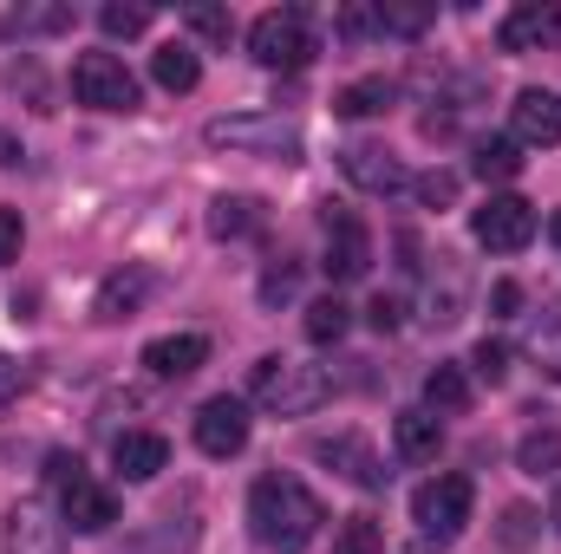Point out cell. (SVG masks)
Returning <instances> with one entry per match:
<instances>
[{
  "label": "cell",
  "mask_w": 561,
  "mask_h": 554,
  "mask_svg": "<svg viewBox=\"0 0 561 554\" xmlns=\"http://www.w3.org/2000/svg\"><path fill=\"white\" fill-rule=\"evenodd\" d=\"M249 522H255V535L268 542L275 554H300L313 535H320V522H327V509H320V496L300 483V476H262L255 489H249Z\"/></svg>",
  "instance_id": "1"
},
{
  "label": "cell",
  "mask_w": 561,
  "mask_h": 554,
  "mask_svg": "<svg viewBox=\"0 0 561 554\" xmlns=\"http://www.w3.org/2000/svg\"><path fill=\"white\" fill-rule=\"evenodd\" d=\"M249 392H255V405L275 417H307L320 412L327 399H333V379H327V366H300V359H262L255 372H249Z\"/></svg>",
  "instance_id": "2"
},
{
  "label": "cell",
  "mask_w": 561,
  "mask_h": 554,
  "mask_svg": "<svg viewBox=\"0 0 561 554\" xmlns=\"http://www.w3.org/2000/svg\"><path fill=\"white\" fill-rule=\"evenodd\" d=\"M209 150H236V157H280V163H300V131L275 118V112H229V118H209L203 125Z\"/></svg>",
  "instance_id": "3"
},
{
  "label": "cell",
  "mask_w": 561,
  "mask_h": 554,
  "mask_svg": "<svg viewBox=\"0 0 561 554\" xmlns=\"http://www.w3.org/2000/svg\"><path fill=\"white\" fill-rule=\"evenodd\" d=\"M470 476H431L419 496H412V522H419L424 549H450L457 535H463V522H470Z\"/></svg>",
  "instance_id": "4"
},
{
  "label": "cell",
  "mask_w": 561,
  "mask_h": 554,
  "mask_svg": "<svg viewBox=\"0 0 561 554\" xmlns=\"http://www.w3.org/2000/svg\"><path fill=\"white\" fill-rule=\"evenodd\" d=\"M53 483H59V516H66L79 535H105V529L118 522V496H112L105 483H92L79 457H53Z\"/></svg>",
  "instance_id": "5"
},
{
  "label": "cell",
  "mask_w": 561,
  "mask_h": 554,
  "mask_svg": "<svg viewBox=\"0 0 561 554\" xmlns=\"http://www.w3.org/2000/svg\"><path fill=\"white\" fill-rule=\"evenodd\" d=\"M72 99L92 112H138V79L118 53H79L72 59Z\"/></svg>",
  "instance_id": "6"
},
{
  "label": "cell",
  "mask_w": 561,
  "mask_h": 554,
  "mask_svg": "<svg viewBox=\"0 0 561 554\" xmlns=\"http://www.w3.org/2000/svg\"><path fill=\"white\" fill-rule=\"evenodd\" d=\"M249 53H255L268 72H300L320 46H313V33H307V13L275 7V13H262V20L249 26Z\"/></svg>",
  "instance_id": "7"
},
{
  "label": "cell",
  "mask_w": 561,
  "mask_h": 554,
  "mask_svg": "<svg viewBox=\"0 0 561 554\" xmlns=\"http://www.w3.org/2000/svg\"><path fill=\"white\" fill-rule=\"evenodd\" d=\"M470 235L490 249V255H523L536 242V203L523 196H490L477 216H470Z\"/></svg>",
  "instance_id": "8"
},
{
  "label": "cell",
  "mask_w": 561,
  "mask_h": 554,
  "mask_svg": "<svg viewBox=\"0 0 561 554\" xmlns=\"http://www.w3.org/2000/svg\"><path fill=\"white\" fill-rule=\"evenodd\" d=\"M313 457H320L333 476H346L353 489H386V483H392V470L379 463V450H373L359 430H333V437H320Z\"/></svg>",
  "instance_id": "9"
},
{
  "label": "cell",
  "mask_w": 561,
  "mask_h": 554,
  "mask_svg": "<svg viewBox=\"0 0 561 554\" xmlns=\"http://www.w3.org/2000/svg\"><path fill=\"white\" fill-rule=\"evenodd\" d=\"M373 268V229L353 209H327V280H359Z\"/></svg>",
  "instance_id": "10"
},
{
  "label": "cell",
  "mask_w": 561,
  "mask_h": 554,
  "mask_svg": "<svg viewBox=\"0 0 561 554\" xmlns=\"http://www.w3.org/2000/svg\"><path fill=\"white\" fill-rule=\"evenodd\" d=\"M510 138L523 150H556L561 143V99L549 85H523L510 105Z\"/></svg>",
  "instance_id": "11"
},
{
  "label": "cell",
  "mask_w": 561,
  "mask_h": 554,
  "mask_svg": "<svg viewBox=\"0 0 561 554\" xmlns=\"http://www.w3.org/2000/svg\"><path fill=\"white\" fill-rule=\"evenodd\" d=\"M496 46H503V53H556L561 46V7L556 0H529V7H516V13H503Z\"/></svg>",
  "instance_id": "12"
},
{
  "label": "cell",
  "mask_w": 561,
  "mask_h": 554,
  "mask_svg": "<svg viewBox=\"0 0 561 554\" xmlns=\"http://www.w3.org/2000/svg\"><path fill=\"white\" fill-rule=\"evenodd\" d=\"M340 170H346L366 196H399V189H412V170H405L386 143H346V150H340Z\"/></svg>",
  "instance_id": "13"
},
{
  "label": "cell",
  "mask_w": 561,
  "mask_h": 554,
  "mask_svg": "<svg viewBox=\"0 0 561 554\" xmlns=\"http://www.w3.org/2000/svg\"><path fill=\"white\" fill-rule=\"evenodd\" d=\"M242 443H249V405H242V399L222 392V399H209V405L196 412V450H203V457H236Z\"/></svg>",
  "instance_id": "14"
},
{
  "label": "cell",
  "mask_w": 561,
  "mask_h": 554,
  "mask_svg": "<svg viewBox=\"0 0 561 554\" xmlns=\"http://www.w3.org/2000/svg\"><path fill=\"white\" fill-rule=\"evenodd\" d=\"M66 522H53L46 503H13L7 509V554H66Z\"/></svg>",
  "instance_id": "15"
},
{
  "label": "cell",
  "mask_w": 561,
  "mask_h": 554,
  "mask_svg": "<svg viewBox=\"0 0 561 554\" xmlns=\"http://www.w3.org/2000/svg\"><path fill=\"white\" fill-rule=\"evenodd\" d=\"M112 463H118L125 483H150V476L170 470V443H163L157 430H125V437L112 443Z\"/></svg>",
  "instance_id": "16"
},
{
  "label": "cell",
  "mask_w": 561,
  "mask_h": 554,
  "mask_svg": "<svg viewBox=\"0 0 561 554\" xmlns=\"http://www.w3.org/2000/svg\"><path fill=\"white\" fill-rule=\"evenodd\" d=\"M203 359H209V339H203V333H163V339L144 346V366H150L157 379H190Z\"/></svg>",
  "instance_id": "17"
},
{
  "label": "cell",
  "mask_w": 561,
  "mask_h": 554,
  "mask_svg": "<svg viewBox=\"0 0 561 554\" xmlns=\"http://www.w3.org/2000/svg\"><path fill=\"white\" fill-rule=\"evenodd\" d=\"M144 293H150V275H144V268H118V275H105L92 313H99L105 326H118V320H131V313L144 307Z\"/></svg>",
  "instance_id": "18"
},
{
  "label": "cell",
  "mask_w": 561,
  "mask_h": 554,
  "mask_svg": "<svg viewBox=\"0 0 561 554\" xmlns=\"http://www.w3.org/2000/svg\"><path fill=\"white\" fill-rule=\"evenodd\" d=\"M392 443H399V457H405V463H431V457L444 450V417L399 412V417H392Z\"/></svg>",
  "instance_id": "19"
},
{
  "label": "cell",
  "mask_w": 561,
  "mask_h": 554,
  "mask_svg": "<svg viewBox=\"0 0 561 554\" xmlns=\"http://www.w3.org/2000/svg\"><path fill=\"white\" fill-rule=\"evenodd\" d=\"M150 79H157L163 92H196V85H203V59H196V46H183V39L157 46V53H150Z\"/></svg>",
  "instance_id": "20"
},
{
  "label": "cell",
  "mask_w": 561,
  "mask_h": 554,
  "mask_svg": "<svg viewBox=\"0 0 561 554\" xmlns=\"http://www.w3.org/2000/svg\"><path fill=\"white\" fill-rule=\"evenodd\" d=\"M424 412L431 417H463L470 412V372H463V366H431V379H424Z\"/></svg>",
  "instance_id": "21"
},
{
  "label": "cell",
  "mask_w": 561,
  "mask_h": 554,
  "mask_svg": "<svg viewBox=\"0 0 561 554\" xmlns=\"http://www.w3.org/2000/svg\"><path fill=\"white\" fill-rule=\"evenodd\" d=\"M392 99H399V85H392V79H353V85H340V92H333V112H340V118H379Z\"/></svg>",
  "instance_id": "22"
},
{
  "label": "cell",
  "mask_w": 561,
  "mask_h": 554,
  "mask_svg": "<svg viewBox=\"0 0 561 554\" xmlns=\"http://www.w3.org/2000/svg\"><path fill=\"white\" fill-rule=\"evenodd\" d=\"M300 326H307V339H313V346H340V339H346V326H353V307H346L340 293H320V300L307 307V320H300Z\"/></svg>",
  "instance_id": "23"
},
{
  "label": "cell",
  "mask_w": 561,
  "mask_h": 554,
  "mask_svg": "<svg viewBox=\"0 0 561 554\" xmlns=\"http://www.w3.org/2000/svg\"><path fill=\"white\" fill-rule=\"evenodd\" d=\"M255 222H262L255 196H216V203H209V235H216V242H236V235H249Z\"/></svg>",
  "instance_id": "24"
},
{
  "label": "cell",
  "mask_w": 561,
  "mask_h": 554,
  "mask_svg": "<svg viewBox=\"0 0 561 554\" xmlns=\"http://www.w3.org/2000/svg\"><path fill=\"white\" fill-rule=\"evenodd\" d=\"M516 470L523 476H561V430H529L523 443H516Z\"/></svg>",
  "instance_id": "25"
},
{
  "label": "cell",
  "mask_w": 561,
  "mask_h": 554,
  "mask_svg": "<svg viewBox=\"0 0 561 554\" xmlns=\"http://www.w3.org/2000/svg\"><path fill=\"white\" fill-rule=\"evenodd\" d=\"M470 170H477L483 183H510V176H523V143L516 138H483Z\"/></svg>",
  "instance_id": "26"
},
{
  "label": "cell",
  "mask_w": 561,
  "mask_h": 554,
  "mask_svg": "<svg viewBox=\"0 0 561 554\" xmlns=\"http://www.w3.org/2000/svg\"><path fill=\"white\" fill-rule=\"evenodd\" d=\"M183 26H190L196 39H209V46H229L236 13H229V7H209V0H196V7H183Z\"/></svg>",
  "instance_id": "27"
},
{
  "label": "cell",
  "mask_w": 561,
  "mask_h": 554,
  "mask_svg": "<svg viewBox=\"0 0 561 554\" xmlns=\"http://www.w3.org/2000/svg\"><path fill=\"white\" fill-rule=\"evenodd\" d=\"M333 554H386V535H379V522H373V516H353V522H340V535H333Z\"/></svg>",
  "instance_id": "28"
},
{
  "label": "cell",
  "mask_w": 561,
  "mask_h": 554,
  "mask_svg": "<svg viewBox=\"0 0 561 554\" xmlns=\"http://www.w3.org/2000/svg\"><path fill=\"white\" fill-rule=\"evenodd\" d=\"M99 26H105L112 39H138L144 26H150V7H125V0H112V7H99Z\"/></svg>",
  "instance_id": "29"
},
{
  "label": "cell",
  "mask_w": 561,
  "mask_h": 554,
  "mask_svg": "<svg viewBox=\"0 0 561 554\" xmlns=\"http://www.w3.org/2000/svg\"><path fill=\"white\" fill-rule=\"evenodd\" d=\"M510 359H516V353H510L503 339H477L470 372H477V379H490V385H503V379H510Z\"/></svg>",
  "instance_id": "30"
},
{
  "label": "cell",
  "mask_w": 561,
  "mask_h": 554,
  "mask_svg": "<svg viewBox=\"0 0 561 554\" xmlns=\"http://www.w3.org/2000/svg\"><path fill=\"white\" fill-rule=\"evenodd\" d=\"M431 20H437V7H392V0L379 7V33H405V39H412Z\"/></svg>",
  "instance_id": "31"
},
{
  "label": "cell",
  "mask_w": 561,
  "mask_h": 554,
  "mask_svg": "<svg viewBox=\"0 0 561 554\" xmlns=\"http://www.w3.org/2000/svg\"><path fill=\"white\" fill-rule=\"evenodd\" d=\"M412 189H419L431 209H444V203H457V170H424Z\"/></svg>",
  "instance_id": "32"
},
{
  "label": "cell",
  "mask_w": 561,
  "mask_h": 554,
  "mask_svg": "<svg viewBox=\"0 0 561 554\" xmlns=\"http://www.w3.org/2000/svg\"><path fill=\"white\" fill-rule=\"evenodd\" d=\"M294 287H300V268L294 262H275L268 275H262V300L275 307V300H294Z\"/></svg>",
  "instance_id": "33"
},
{
  "label": "cell",
  "mask_w": 561,
  "mask_h": 554,
  "mask_svg": "<svg viewBox=\"0 0 561 554\" xmlns=\"http://www.w3.org/2000/svg\"><path fill=\"white\" fill-rule=\"evenodd\" d=\"M399 320H405V300H399V293H373V307H366V326H373V333H392Z\"/></svg>",
  "instance_id": "34"
},
{
  "label": "cell",
  "mask_w": 561,
  "mask_h": 554,
  "mask_svg": "<svg viewBox=\"0 0 561 554\" xmlns=\"http://www.w3.org/2000/svg\"><path fill=\"white\" fill-rule=\"evenodd\" d=\"M20 242H26L20 209H0V268H7V262H20Z\"/></svg>",
  "instance_id": "35"
},
{
  "label": "cell",
  "mask_w": 561,
  "mask_h": 554,
  "mask_svg": "<svg viewBox=\"0 0 561 554\" xmlns=\"http://www.w3.org/2000/svg\"><path fill=\"white\" fill-rule=\"evenodd\" d=\"M20 392H26V366H20V359H7V353H0V405H13V399H20Z\"/></svg>",
  "instance_id": "36"
},
{
  "label": "cell",
  "mask_w": 561,
  "mask_h": 554,
  "mask_svg": "<svg viewBox=\"0 0 561 554\" xmlns=\"http://www.w3.org/2000/svg\"><path fill=\"white\" fill-rule=\"evenodd\" d=\"M536 353H542V366L561 379V320H549V333H536Z\"/></svg>",
  "instance_id": "37"
},
{
  "label": "cell",
  "mask_w": 561,
  "mask_h": 554,
  "mask_svg": "<svg viewBox=\"0 0 561 554\" xmlns=\"http://www.w3.org/2000/svg\"><path fill=\"white\" fill-rule=\"evenodd\" d=\"M529 535H536V516H529V509H510V516H503V542H516V549H523Z\"/></svg>",
  "instance_id": "38"
},
{
  "label": "cell",
  "mask_w": 561,
  "mask_h": 554,
  "mask_svg": "<svg viewBox=\"0 0 561 554\" xmlns=\"http://www.w3.org/2000/svg\"><path fill=\"white\" fill-rule=\"evenodd\" d=\"M490 307H496V313H516V307H523V287H516V280H496Z\"/></svg>",
  "instance_id": "39"
},
{
  "label": "cell",
  "mask_w": 561,
  "mask_h": 554,
  "mask_svg": "<svg viewBox=\"0 0 561 554\" xmlns=\"http://www.w3.org/2000/svg\"><path fill=\"white\" fill-rule=\"evenodd\" d=\"M20 157H26V150H20V138H13V131H0V170H13Z\"/></svg>",
  "instance_id": "40"
},
{
  "label": "cell",
  "mask_w": 561,
  "mask_h": 554,
  "mask_svg": "<svg viewBox=\"0 0 561 554\" xmlns=\"http://www.w3.org/2000/svg\"><path fill=\"white\" fill-rule=\"evenodd\" d=\"M549 242H556V249H561V209H556V222H549Z\"/></svg>",
  "instance_id": "41"
},
{
  "label": "cell",
  "mask_w": 561,
  "mask_h": 554,
  "mask_svg": "<svg viewBox=\"0 0 561 554\" xmlns=\"http://www.w3.org/2000/svg\"><path fill=\"white\" fill-rule=\"evenodd\" d=\"M556 529H561V496H556Z\"/></svg>",
  "instance_id": "42"
}]
</instances>
